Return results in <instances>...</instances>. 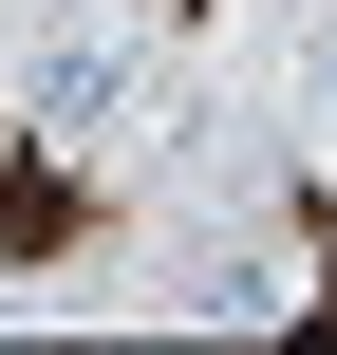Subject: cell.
Instances as JSON below:
<instances>
[{
	"label": "cell",
	"instance_id": "obj_1",
	"mask_svg": "<svg viewBox=\"0 0 337 355\" xmlns=\"http://www.w3.org/2000/svg\"><path fill=\"white\" fill-rule=\"evenodd\" d=\"M19 112H38V131H56V150H75V131H113V112H131V19H113V0H94V19H75V37H56V56H38V94H19Z\"/></svg>",
	"mask_w": 337,
	"mask_h": 355
},
{
	"label": "cell",
	"instance_id": "obj_2",
	"mask_svg": "<svg viewBox=\"0 0 337 355\" xmlns=\"http://www.w3.org/2000/svg\"><path fill=\"white\" fill-rule=\"evenodd\" d=\"M169 300H188V318H300V243H206Z\"/></svg>",
	"mask_w": 337,
	"mask_h": 355
},
{
	"label": "cell",
	"instance_id": "obj_3",
	"mask_svg": "<svg viewBox=\"0 0 337 355\" xmlns=\"http://www.w3.org/2000/svg\"><path fill=\"white\" fill-rule=\"evenodd\" d=\"M300 112H319V131H337V19H319V37H300Z\"/></svg>",
	"mask_w": 337,
	"mask_h": 355
}]
</instances>
